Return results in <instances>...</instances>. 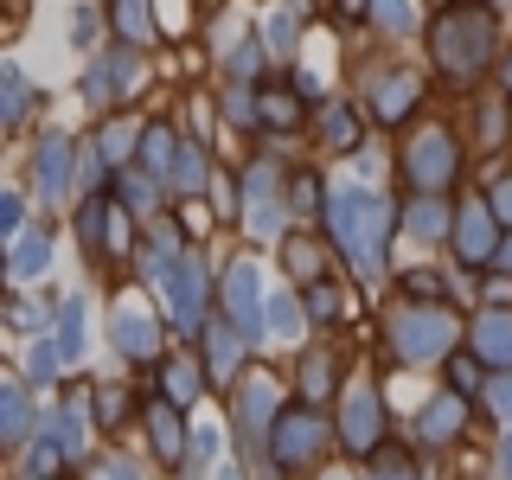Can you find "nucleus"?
<instances>
[{
	"label": "nucleus",
	"mask_w": 512,
	"mask_h": 480,
	"mask_svg": "<svg viewBox=\"0 0 512 480\" xmlns=\"http://www.w3.org/2000/svg\"><path fill=\"white\" fill-rule=\"evenodd\" d=\"M327 384H333V359H327V352H314V359H301V391H308V404H314L320 391H327Z\"/></svg>",
	"instance_id": "39"
},
{
	"label": "nucleus",
	"mask_w": 512,
	"mask_h": 480,
	"mask_svg": "<svg viewBox=\"0 0 512 480\" xmlns=\"http://www.w3.org/2000/svg\"><path fill=\"white\" fill-rule=\"evenodd\" d=\"M58 346H64V359H84V346H90V333H84V301H64L58 308Z\"/></svg>",
	"instance_id": "28"
},
{
	"label": "nucleus",
	"mask_w": 512,
	"mask_h": 480,
	"mask_svg": "<svg viewBox=\"0 0 512 480\" xmlns=\"http://www.w3.org/2000/svg\"><path fill=\"white\" fill-rule=\"evenodd\" d=\"M116 346L128 352V359H154V352H160V327H154L148 314L122 308V314H116Z\"/></svg>",
	"instance_id": "19"
},
{
	"label": "nucleus",
	"mask_w": 512,
	"mask_h": 480,
	"mask_svg": "<svg viewBox=\"0 0 512 480\" xmlns=\"http://www.w3.org/2000/svg\"><path fill=\"white\" fill-rule=\"evenodd\" d=\"M487 205H493V218H500L506 231H512V173H506V180H493V192H487Z\"/></svg>",
	"instance_id": "43"
},
{
	"label": "nucleus",
	"mask_w": 512,
	"mask_h": 480,
	"mask_svg": "<svg viewBox=\"0 0 512 480\" xmlns=\"http://www.w3.org/2000/svg\"><path fill=\"white\" fill-rule=\"evenodd\" d=\"M167 186H173V192H186V199H192V192H205V186H212V160H205V148H180V154H173V173H167Z\"/></svg>",
	"instance_id": "24"
},
{
	"label": "nucleus",
	"mask_w": 512,
	"mask_h": 480,
	"mask_svg": "<svg viewBox=\"0 0 512 480\" xmlns=\"http://www.w3.org/2000/svg\"><path fill=\"white\" fill-rule=\"evenodd\" d=\"M359 135H365L359 109H352V103H333L327 122H320V141H327V148H359Z\"/></svg>",
	"instance_id": "25"
},
{
	"label": "nucleus",
	"mask_w": 512,
	"mask_h": 480,
	"mask_svg": "<svg viewBox=\"0 0 512 480\" xmlns=\"http://www.w3.org/2000/svg\"><path fill=\"white\" fill-rule=\"evenodd\" d=\"M276 416H282V410H276V384H269V378H250L244 391H237V436H244L250 448L269 442Z\"/></svg>",
	"instance_id": "11"
},
{
	"label": "nucleus",
	"mask_w": 512,
	"mask_h": 480,
	"mask_svg": "<svg viewBox=\"0 0 512 480\" xmlns=\"http://www.w3.org/2000/svg\"><path fill=\"white\" fill-rule=\"evenodd\" d=\"M372 480H410V474H372Z\"/></svg>",
	"instance_id": "55"
},
{
	"label": "nucleus",
	"mask_w": 512,
	"mask_h": 480,
	"mask_svg": "<svg viewBox=\"0 0 512 480\" xmlns=\"http://www.w3.org/2000/svg\"><path fill=\"white\" fill-rule=\"evenodd\" d=\"M135 84V45H122V52H109V58H90V71H84V103H116V96Z\"/></svg>",
	"instance_id": "12"
},
{
	"label": "nucleus",
	"mask_w": 512,
	"mask_h": 480,
	"mask_svg": "<svg viewBox=\"0 0 512 480\" xmlns=\"http://www.w3.org/2000/svg\"><path fill=\"white\" fill-rule=\"evenodd\" d=\"M327 224H333V244H340L346 263L359 269V276H378L384 269V237H391V205H384L378 192H365V186H346V192H333Z\"/></svg>",
	"instance_id": "1"
},
{
	"label": "nucleus",
	"mask_w": 512,
	"mask_h": 480,
	"mask_svg": "<svg viewBox=\"0 0 512 480\" xmlns=\"http://www.w3.org/2000/svg\"><path fill=\"white\" fill-rule=\"evenodd\" d=\"M39 327V308H32V301H13V333H32Z\"/></svg>",
	"instance_id": "50"
},
{
	"label": "nucleus",
	"mask_w": 512,
	"mask_h": 480,
	"mask_svg": "<svg viewBox=\"0 0 512 480\" xmlns=\"http://www.w3.org/2000/svg\"><path fill=\"white\" fill-rule=\"evenodd\" d=\"M372 20H378V32H410L416 13H410V0H372Z\"/></svg>",
	"instance_id": "37"
},
{
	"label": "nucleus",
	"mask_w": 512,
	"mask_h": 480,
	"mask_svg": "<svg viewBox=\"0 0 512 480\" xmlns=\"http://www.w3.org/2000/svg\"><path fill=\"white\" fill-rule=\"evenodd\" d=\"M122 199L128 205H154V180H122Z\"/></svg>",
	"instance_id": "49"
},
{
	"label": "nucleus",
	"mask_w": 512,
	"mask_h": 480,
	"mask_svg": "<svg viewBox=\"0 0 512 480\" xmlns=\"http://www.w3.org/2000/svg\"><path fill=\"white\" fill-rule=\"evenodd\" d=\"M212 480H244V474H237V468H218V474H212Z\"/></svg>",
	"instance_id": "54"
},
{
	"label": "nucleus",
	"mask_w": 512,
	"mask_h": 480,
	"mask_svg": "<svg viewBox=\"0 0 512 480\" xmlns=\"http://www.w3.org/2000/svg\"><path fill=\"white\" fill-rule=\"evenodd\" d=\"M295 32H301V26H295V13H282V7L269 13V45H276V52H288V45H295Z\"/></svg>",
	"instance_id": "42"
},
{
	"label": "nucleus",
	"mask_w": 512,
	"mask_h": 480,
	"mask_svg": "<svg viewBox=\"0 0 512 480\" xmlns=\"http://www.w3.org/2000/svg\"><path fill=\"white\" fill-rule=\"evenodd\" d=\"M0 231H7V237L26 231V199H20V192H7V199H0Z\"/></svg>",
	"instance_id": "40"
},
{
	"label": "nucleus",
	"mask_w": 512,
	"mask_h": 480,
	"mask_svg": "<svg viewBox=\"0 0 512 480\" xmlns=\"http://www.w3.org/2000/svg\"><path fill=\"white\" fill-rule=\"evenodd\" d=\"M0 436L20 448L32 436V397H26V378H0Z\"/></svg>",
	"instance_id": "15"
},
{
	"label": "nucleus",
	"mask_w": 512,
	"mask_h": 480,
	"mask_svg": "<svg viewBox=\"0 0 512 480\" xmlns=\"http://www.w3.org/2000/svg\"><path fill=\"white\" fill-rule=\"evenodd\" d=\"M173 154H180V148H173V135H167V128H141V167H148V180H160V173H173Z\"/></svg>",
	"instance_id": "26"
},
{
	"label": "nucleus",
	"mask_w": 512,
	"mask_h": 480,
	"mask_svg": "<svg viewBox=\"0 0 512 480\" xmlns=\"http://www.w3.org/2000/svg\"><path fill=\"white\" fill-rule=\"evenodd\" d=\"M404 288H410V301H442V282L429 276V269H416V276H410Z\"/></svg>",
	"instance_id": "46"
},
{
	"label": "nucleus",
	"mask_w": 512,
	"mask_h": 480,
	"mask_svg": "<svg viewBox=\"0 0 512 480\" xmlns=\"http://www.w3.org/2000/svg\"><path fill=\"white\" fill-rule=\"evenodd\" d=\"M500 84H506V96H512V52H506V64H500Z\"/></svg>",
	"instance_id": "52"
},
{
	"label": "nucleus",
	"mask_w": 512,
	"mask_h": 480,
	"mask_svg": "<svg viewBox=\"0 0 512 480\" xmlns=\"http://www.w3.org/2000/svg\"><path fill=\"white\" fill-rule=\"evenodd\" d=\"M455 250H461V263H487V256H500V218H493L487 199H468V205H461Z\"/></svg>",
	"instance_id": "10"
},
{
	"label": "nucleus",
	"mask_w": 512,
	"mask_h": 480,
	"mask_svg": "<svg viewBox=\"0 0 512 480\" xmlns=\"http://www.w3.org/2000/svg\"><path fill=\"white\" fill-rule=\"evenodd\" d=\"M90 39H96V13L77 7V13H71V45H90Z\"/></svg>",
	"instance_id": "48"
},
{
	"label": "nucleus",
	"mask_w": 512,
	"mask_h": 480,
	"mask_svg": "<svg viewBox=\"0 0 512 480\" xmlns=\"http://www.w3.org/2000/svg\"><path fill=\"white\" fill-rule=\"evenodd\" d=\"M455 333L461 327L442 301H404V308L391 314V346H397V359H410V365L442 359V352L455 346Z\"/></svg>",
	"instance_id": "3"
},
{
	"label": "nucleus",
	"mask_w": 512,
	"mask_h": 480,
	"mask_svg": "<svg viewBox=\"0 0 512 480\" xmlns=\"http://www.w3.org/2000/svg\"><path fill=\"white\" fill-rule=\"evenodd\" d=\"M58 461H71L64 455V442L52 436V429H45L39 442H32V480H45V474H58Z\"/></svg>",
	"instance_id": "36"
},
{
	"label": "nucleus",
	"mask_w": 512,
	"mask_h": 480,
	"mask_svg": "<svg viewBox=\"0 0 512 480\" xmlns=\"http://www.w3.org/2000/svg\"><path fill=\"white\" fill-rule=\"evenodd\" d=\"M429 45H436V64L455 77V84L480 77V71H487V58H493V20H487V7H480V0H448L436 32H429Z\"/></svg>",
	"instance_id": "2"
},
{
	"label": "nucleus",
	"mask_w": 512,
	"mask_h": 480,
	"mask_svg": "<svg viewBox=\"0 0 512 480\" xmlns=\"http://www.w3.org/2000/svg\"><path fill=\"white\" fill-rule=\"evenodd\" d=\"M263 64H269V45H237V52H231V77H237V84H263Z\"/></svg>",
	"instance_id": "34"
},
{
	"label": "nucleus",
	"mask_w": 512,
	"mask_h": 480,
	"mask_svg": "<svg viewBox=\"0 0 512 480\" xmlns=\"http://www.w3.org/2000/svg\"><path fill=\"white\" fill-rule=\"evenodd\" d=\"M109 20H116L122 45H148L154 39V0H109Z\"/></svg>",
	"instance_id": "20"
},
{
	"label": "nucleus",
	"mask_w": 512,
	"mask_h": 480,
	"mask_svg": "<svg viewBox=\"0 0 512 480\" xmlns=\"http://www.w3.org/2000/svg\"><path fill=\"white\" fill-rule=\"evenodd\" d=\"M256 122H263V128H295V122H301V90H269V84H256Z\"/></svg>",
	"instance_id": "22"
},
{
	"label": "nucleus",
	"mask_w": 512,
	"mask_h": 480,
	"mask_svg": "<svg viewBox=\"0 0 512 480\" xmlns=\"http://www.w3.org/2000/svg\"><path fill=\"white\" fill-rule=\"evenodd\" d=\"M148 442H154V455L167 461V468L186 455V436H180V404H167V397H160V404H148Z\"/></svg>",
	"instance_id": "16"
},
{
	"label": "nucleus",
	"mask_w": 512,
	"mask_h": 480,
	"mask_svg": "<svg viewBox=\"0 0 512 480\" xmlns=\"http://www.w3.org/2000/svg\"><path fill=\"white\" fill-rule=\"evenodd\" d=\"M269 333L276 340H301V301L295 295H269Z\"/></svg>",
	"instance_id": "32"
},
{
	"label": "nucleus",
	"mask_w": 512,
	"mask_h": 480,
	"mask_svg": "<svg viewBox=\"0 0 512 480\" xmlns=\"http://www.w3.org/2000/svg\"><path fill=\"white\" fill-rule=\"evenodd\" d=\"M378 436H384V404H378L372 384L359 378L346 391V404H340V442L352 448V455H365V448H378Z\"/></svg>",
	"instance_id": "8"
},
{
	"label": "nucleus",
	"mask_w": 512,
	"mask_h": 480,
	"mask_svg": "<svg viewBox=\"0 0 512 480\" xmlns=\"http://www.w3.org/2000/svg\"><path fill=\"white\" fill-rule=\"evenodd\" d=\"M480 365H487L480 352H455V359H448V391H455V397H474L480 384H487V378H480Z\"/></svg>",
	"instance_id": "31"
},
{
	"label": "nucleus",
	"mask_w": 512,
	"mask_h": 480,
	"mask_svg": "<svg viewBox=\"0 0 512 480\" xmlns=\"http://www.w3.org/2000/svg\"><path fill=\"white\" fill-rule=\"evenodd\" d=\"M410 103H416V84H410V71H391V77L378 84V116H384V122H397Z\"/></svg>",
	"instance_id": "29"
},
{
	"label": "nucleus",
	"mask_w": 512,
	"mask_h": 480,
	"mask_svg": "<svg viewBox=\"0 0 512 480\" xmlns=\"http://www.w3.org/2000/svg\"><path fill=\"white\" fill-rule=\"evenodd\" d=\"M218 448H224V436H218V423H199V429H192V455H199V461H212Z\"/></svg>",
	"instance_id": "44"
},
{
	"label": "nucleus",
	"mask_w": 512,
	"mask_h": 480,
	"mask_svg": "<svg viewBox=\"0 0 512 480\" xmlns=\"http://www.w3.org/2000/svg\"><path fill=\"white\" fill-rule=\"evenodd\" d=\"M244 333L231 327V320H218V327H205V352H212V378H237V359H244Z\"/></svg>",
	"instance_id": "21"
},
{
	"label": "nucleus",
	"mask_w": 512,
	"mask_h": 480,
	"mask_svg": "<svg viewBox=\"0 0 512 480\" xmlns=\"http://www.w3.org/2000/svg\"><path fill=\"white\" fill-rule=\"evenodd\" d=\"M487 397H493V410H500L506 423H512V372H500V378H493V384H487Z\"/></svg>",
	"instance_id": "47"
},
{
	"label": "nucleus",
	"mask_w": 512,
	"mask_h": 480,
	"mask_svg": "<svg viewBox=\"0 0 512 480\" xmlns=\"http://www.w3.org/2000/svg\"><path fill=\"white\" fill-rule=\"evenodd\" d=\"M26 109H32V84H26V71H20V64H0V122L20 128V122H26Z\"/></svg>",
	"instance_id": "23"
},
{
	"label": "nucleus",
	"mask_w": 512,
	"mask_h": 480,
	"mask_svg": "<svg viewBox=\"0 0 512 480\" xmlns=\"http://www.w3.org/2000/svg\"><path fill=\"white\" fill-rule=\"evenodd\" d=\"M71 154H77V148H71L64 135H45V141H39V154H32V186H39L45 199H64V192L77 186Z\"/></svg>",
	"instance_id": "13"
},
{
	"label": "nucleus",
	"mask_w": 512,
	"mask_h": 480,
	"mask_svg": "<svg viewBox=\"0 0 512 480\" xmlns=\"http://www.w3.org/2000/svg\"><path fill=\"white\" fill-rule=\"evenodd\" d=\"M244 218H250V231H263V237H276L288 212H282V186H276V167L269 160H256V167H244Z\"/></svg>",
	"instance_id": "9"
},
{
	"label": "nucleus",
	"mask_w": 512,
	"mask_h": 480,
	"mask_svg": "<svg viewBox=\"0 0 512 480\" xmlns=\"http://www.w3.org/2000/svg\"><path fill=\"white\" fill-rule=\"evenodd\" d=\"M64 365H71V359H64V346L39 340V346H32V359H26V372H32V384H52V378L64 372Z\"/></svg>",
	"instance_id": "35"
},
{
	"label": "nucleus",
	"mask_w": 512,
	"mask_h": 480,
	"mask_svg": "<svg viewBox=\"0 0 512 480\" xmlns=\"http://www.w3.org/2000/svg\"><path fill=\"white\" fill-rule=\"evenodd\" d=\"M308 308H314L320 320H333V308H340V295H333L327 282H308Z\"/></svg>",
	"instance_id": "45"
},
{
	"label": "nucleus",
	"mask_w": 512,
	"mask_h": 480,
	"mask_svg": "<svg viewBox=\"0 0 512 480\" xmlns=\"http://www.w3.org/2000/svg\"><path fill=\"white\" fill-rule=\"evenodd\" d=\"M96 148H103V141H96ZM128 148H135V122H116V128H109V167H116V160H128Z\"/></svg>",
	"instance_id": "41"
},
{
	"label": "nucleus",
	"mask_w": 512,
	"mask_h": 480,
	"mask_svg": "<svg viewBox=\"0 0 512 480\" xmlns=\"http://www.w3.org/2000/svg\"><path fill=\"white\" fill-rule=\"evenodd\" d=\"M404 224H410L416 237H442V231H448V212H442V199H436V192H423V199H416L410 212H404Z\"/></svg>",
	"instance_id": "30"
},
{
	"label": "nucleus",
	"mask_w": 512,
	"mask_h": 480,
	"mask_svg": "<svg viewBox=\"0 0 512 480\" xmlns=\"http://www.w3.org/2000/svg\"><path fill=\"white\" fill-rule=\"evenodd\" d=\"M416 429H423V442H455L461 429H468V397H455V391L436 397V404L423 410V423H416Z\"/></svg>",
	"instance_id": "17"
},
{
	"label": "nucleus",
	"mask_w": 512,
	"mask_h": 480,
	"mask_svg": "<svg viewBox=\"0 0 512 480\" xmlns=\"http://www.w3.org/2000/svg\"><path fill=\"white\" fill-rule=\"evenodd\" d=\"M45 263H52V231H20V237H13V256H7L13 282H32Z\"/></svg>",
	"instance_id": "18"
},
{
	"label": "nucleus",
	"mask_w": 512,
	"mask_h": 480,
	"mask_svg": "<svg viewBox=\"0 0 512 480\" xmlns=\"http://www.w3.org/2000/svg\"><path fill=\"white\" fill-rule=\"evenodd\" d=\"M455 167H461V154H455V135H448V128H423L404 148V173L416 180V192H442L455 180Z\"/></svg>",
	"instance_id": "5"
},
{
	"label": "nucleus",
	"mask_w": 512,
	"mask_h": 480,
	"mask_svg": "<svg viewBox=\"0 0 512 480\" xmlns=\"http://www.w3.org/2000/svg\"><path fill=\"white\" fill-rule=\"evenodd\" d=\"M327 448V423H320V410L314 404H301V410H282L276 416V429H269V455H276V468L282 474H301L308 461Z\"/></svg>",
	"instance_id": "4"
},
{
	"label": "nucleus",
	"mask_w": 512,
	"mask_h": 480,
	"mask_svg": "<svg viewBox=\"0 0 512 480\" xmlns=\"http://www.w3.org/2000/svg\"><path fill=\"white\" fill-rule=\"evenodd\" d=\"M263 269L250 263H231V276H224V308H231V327L244 333V340H256V333H269V295H263Z\"/></svg>",
	"instance_id": "6"
},
{
	"label": "nucleus",
	"mask_w": 512,
	"mask_h": 480,
	"mask_svg": "<svg viewBox=\"0 0 512 480\" xmlns=\"http://www.w3.org/2000/svg\"><path fill=\"white\" fill-rule=\"evenodd\" d=\"M282 256H288V269H295L301 282H320V250H314V244H301V237H288V244H282Z\"/></svg>",
	"instance_id": "38"
},
{
	"label": "nucleus",
	"mask_w": 512,
	"mask_h": 480,
	"mask_svg": "<svg viewBox=\"0 0 512 480\" xmlns=\"http://www.w3.org/2000/svg\"><path fill=\"white\" fill-rule=\"evenodd\" d=\"M474 352L493 365V372H512V314L506 308H487L474 320Z\"/></svg>",
	"instance_id": "14"
},
{
	"label": "nucleus",
	"mask_w": 512,
	"mask_h": 480,
	"mask_svg": "<svg viewBox=\"0 0 512 480\" xmlns=\"http://www.w3.org/2000/svg\"><path fill=\"white\" fill-rule=\"evenodd\" d=\"M90 436V423H84V397H71V404L58 410V442H64V455H77Z\"/></svg>",
	"instance_id": "33"
},
{
	"label": "nucleus",
	"mask_w": 512,
	"mask_h": 480,
	"mask_svg": "<svg viewBox=\"0 0 512 480\" xmlns=\"http://www.w3.org/2000/svg\"><path fill=\"white\" fill-rule=\"evenodd\" d=\"M493 461H500V480H512V429L500 436V455H493Z\"/></svg>",
	"instance_id": "51"
},
{
	"label": "nucleus",
	"mask_w": 512,
	"mask_h": 480,
	"mask_svg": "<svg viewBox=\"0 0 512 480\" xmlns=\"http://www.w3.org/2000/svg\"><path fill=\"white\" fill-rule=\"evenodd\" d=\"M500 269H512V237H506V244H500Z\"/></svg>",
	"instance_id": "53"
},
{
	"label": "nucleus",
	"mask_w": 512,
	"mask_h": 480,
	"mask_svg": "<svg viewBox=\"0 0 512 480\" xmlns=\"http://www.w3.org/2000/svg\"><path fill=\"white\" fill-rule=\"evenodd\" d=\"M167 301H173V320H180L186 333H205V256H180V263L167 269Z\"/></svg>",
	"instance_id": "7"
},
{
	"label": "nucleus",
	"mask_w": 512,
	"mask_h": 480,
	"mask_svg": "<svg viewBox=\"0 0 512 480\" xmlns=\"http://www.w3.org/2000/svg\"><path fill=\"white\" fill-rule=\"evenodd\" d=\"M160 378H167V391H160L167 404H192V397H199V384H205L192 359H167V365H160Z\"/></svg>",
	"instance_id": "27"
}]
</instances>
